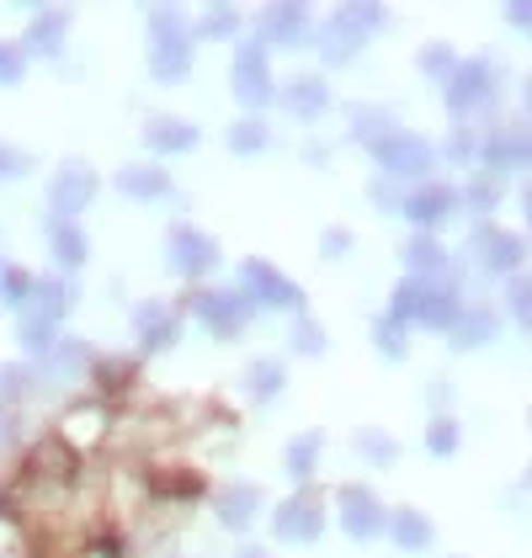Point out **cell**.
<instances>
[{
	"label": "cell",
	"instance_id": "60",
	"mask_svg": "<svg viewBox=\"0 0 532 558\" xmlns=\"http://www.w3.org/2000/svg\"><path fill=\"white\" fill-rule=\"evenodd\" d=\"M528 421H532V415H528Z\"/></svg>",
	"mask_w": 532,
	"mask_h": 558
},
{
	"label": "cell",
	"instance_id": "15",
	"mask_svg": "<svg viewBox=\"0 0 532 558\" xmlns=\"http://www.w3.org/2000/svg\"><path fill=\"white\" fill-rule=\"evenodd\" d=\"M336 506H341V526H347V537L356 543H373V537H384V500L367 489V484H341V495H336Z\"/></svg>",
	"mask_w": 532,
	"mask_h": 558
},
{
	"label": "cell",
	"instance_id": "44",
	"mask_svg": "<svg viewBox=\"0 0 532 558\" xmlns=\"http://www.w3.org/2000/svg\"><path fill=\"white\" fill-rule=\"evenodd\" d=\"M415 64H421V75H426V81H452V70H458V53H452V48L447 44H426L421 48V53H415Z\"/></svg>",
	"mask_w": 532,
	"mask_h": 558
},
{
	"label": "cell",
	"instance_id": "2",
	"mask_svg": "<svg viewBox=\"0 0 532 558\" xmlns=\"http://www.w3.org/2000/svg\"><path fill=\"white\" fill-rule=\"evenodd\" d=\"M384 22H389V11H384V5H367V0H356V5H336V11L325 16V27L314 33V48H319V59H325L330 70H336V64H352Z\"/></svg>",
	"mask_w": 532,
	"mask_h": 558
},
{
	"label": "cell",
	"instance_id": "52",
	"mask_svg": "<svg viewBox=\"0 0 532 558\" xmlns=\"http://www.w3.org/2000/svg\"><path fill=\"white\" fill-rule=\"evenodd\" d=\"M367 197H373V203H378L384 214H399V203H404V192H399L395 181H384V175H378V181L367 186Z\"/></svg>",
	"mask_w": 532,
	"mask_h": 558
},
{
	"label": "cell",
	"instance_id": "26",
	"mask_svg": "<svg viewBox=\"0 0 532 558\" xmlns=\"http://www.w3.org/2000/svg\"><path fill=\"white\" fill-rule=\"evenodd\" d=\"M101 399H123L133 384H138V356H96L86 373Z\"/></svg>",
	"mask_w": 532,
	"mask_h": 558
},
{
	"label": "cell",
	"instance_id": "27",
	"mask_svg": "<svg viewBox=\"0 0 532 558\" xmlns=\"http://www.w3.org/2000/svg\"><path fill=\"white\" fill-rule=\"evenodd\" d=\"M447 266H452V256H447V245L437 234H415V240L404 245V277L437 282V277H447Z\"/></svg>",
	"mask_w": 532,
	"mask_h": 558
},
{
	"label": "cell",
	"instance_id": "37",
	"mask_svg": "<svg viewBox=\"0 0 532 558\" xmlns=\"http://www.w3.org/2000/svg\"><path fill=\"white\" fill-rule=\"evenodd\" d=\"M16 341H22L27 356H38V362H44L48 351L59 345V325H48V319H38V314H27V308H22V319H16Z\"/></svg>",
	"mask_w": 532,
	"mask_h": 558
},
{
	"label": "cell",
	"instance_id": "6",
	"mask_svg": "<svg viewBox=\"0 0 532 558\" xmlns=\"http://www.w3.org/2000/svg\"><path fill=\"white\" fill-rule=\"evenodd\" d=\"M367 149H373V160H378L384 181H395V186L399 181H410V175L421 181V175L437 166V144H432V138H421V133L399 129V123L384 133L378 144H367Z\"/></svg>",
	"mask_w": 532,
	"mask_h": 558
},
{
	"label": "cell",
	"instance_id": "51",
	"mask_svg": "<svg viewBox=\"0 0 532 558\" xmlns=\"http://www.w3.org/2000/svg\"><path fill=\"white\" fill-rule=\"evenodd\" d=\"M90 548H96V558H133L129 537H123V532H112V526H107V532H96V537H90Z\"/></svg>",
	"mask_w": 532,
	"mask_h": 558
},
{
	"label": "cell",
	"instance_id": "23",
	"mask_svg": "<svg viewBox=\"0 0 532 558\" xmlns=\"http://www.w3.org/2000/svg\"><path fill=\"white\" fill-rule=\"evenodd\" d=\"M197 138H203V133H197V123H186V118H166V112H160V118L144 123V149L160 155V160H166V155L197 149Z\"/></svg>",
	"mask_w": 532,
	"mask_h": 558
},
{
	"label": "cell",
	"instance_id": "3",
	"mask_svg": "<svg viewBox=\"0 0 532 558\" xmlns=\"http://www.w3.org/2000/svg\"><path fill=\"white\" fill-rule=\"evenodd\" d=\"M186 314H197L219 341H234V336H245V325L256 319V303L245 299L240 288H192L186 299H181Z\"/></svg>",
	"mask_w": 532,
	"mask_h": 558
},
{
	"label": "cell",
	"instance_id": "47",
	"mask_svg": "<svg viewBox=\"0 0 532 558\" xmlns=\"http://www.w3.org/2000/svg\"><path fill=\"white\" fill-rule=\"evenodd\" d=\"M325 345H330L325 325H319L314 314H299V325H293V351H299V356H325Z\"/></svg>",
	"mask_w": 532,
	"mask_h": 558
},
{
	"label": "cell",
	"instance_id": "20",
	"mask_svg": "<svg viewBox=\"0 0 532 558\" xmlns=\"http://www.w3.org/2000/svg\"><path fill=\"white\" fill-rule=\"evenodd\" d=\"M44 234H48V256H53V266L59 271H75V266H86L90 256V240H86V229L75 223V218H44Z\"/></svg>",
	"mask_w": 532,
	"mask_h": 558
},
{
	"label": "cell",
	"instance_id": "41",
	"mask_svg": "<svg viewBox=\"0 0 532 558\" xmlns=\"http://www.w3.org/2000/svg\"><path fill=\"white\" fill-rule=\"evenodd\" d=\"M27 299H33V271L0 256V303L5 308H27Z\"/></svg>",
	"mask_w": 532,
	"mask_h": 558
},
{
	"label": "cell",
	"instance_id": "55",
	"mask_svg": "<svg viewBox=\"0 0 532 558\" xmlns=\"http://www.w3.org/2000/svg\"><path fill=\"white\" fill-rule=\"evenodd\" d=\"M234 558H271V554H266L262 543H240V548H234Z\"/></svg>",
	"mask_w": 532,
	"mask_h": 558
},
{
	"label": "cell",
	"instance_id": "11",
	"mask_svg": "<svg viewBox=\"0 0 532 558\" xmlns=\"http://www.w3.org/2000/svg\"><path fill=\"white\" fill-rule=\"evenodd\" d=\"M325 532V506L314 489H293L277 511H271V537L277 543H314Z\"/></svg>",
	"mask_w": 532,
	"mask_h": 558
},
{
	"label": "cell",
	"instance_id": "10",
	"mask_svg": "<svg viewBox=\"0 0 532 558\" xmlns=\"http://www.w3.org/2000/svg\"><path fill=\"white\" fill-rule=\"evenodd\" d=\"M96 192H101L96 166H86V160H64V166L53 171V181H48V214L81 223V214L96 203Z\"/></svg>",
	"mask_w": 532,
	"mask_h": 558
},
{
	"label": "cell",
	"instance_id": "57",
	"mask_svg": "<svg viewBox=\"0 0 532 558\" xmlns=\"http://www.w3.org/2000/svg\"><path fill=\"white\" fill-rule=\"evenodd\" d=\"M522 208H528V223H532V181L522 186Z\"/></svg>",
	"mask_w": 532,
	"mask_h": 558
},
{
	"label": "cell",
	"instance_id": "21",
	"mask_svg": "<svg viewBox=\"0 0 532 558\" xmlns=\"http://www.w3.org/2000/svg\"><path fill=\"white\" fill-rule=\"evenodd\" d=\"M384 537L404 548V554H426L432 543H437V526H432V515L415 511V506H395L389 521H384Z\"/></svg>",
	"mask_w": 532,
	"mask_h": 558
},
{
	"label": "cell",
	"instance_id": "33",
	"mask_svg": "<svg viewBox=\"0 0 532 558\" xmlns=\"http://www.w3.org/2000/svg\"><path fill=\"white\" fill-rule=\"evenodd\" d=\"M282 384H288V367H282L277 356H256V362L245 367V393H251L256 404L277 399V393H282Z\"/></svg>",
	"mask_w": 532,
	"mask_h": 558
},
{
	"label": "cell",
	"instance_id": "25",
	"mask_svg": "<svg viewBox=\"0 0 532 558\" xmlns=\"http://www.w3.org/2000/svg\"><path fill=\"white\" fill-rule=\"evenodd\" d=\"M118 192L133 197V203H160V197H171L177 186H171V171H166V166H123V171H118Z\"/></svg>",
	"mask_w": 532,
	"mask_h": 558
},
{
	"label": "cell",
	"instance_id": "49",
	"mask_svg": "<svg viewBox=\"0 0 532 558\" xmlns=\"http://www.w3.org/2000/svg\"><path fill=\"white\" fill-rule=\"evenodd\" d=\"M352 245H356V240H352V229H347V223H330V229L319 234V256H325V260H341Z\"/></svg>",
	"mask_w": 532,
	"mask_h": 558
},
{
	"label": "cell",
	"instance_id": "48",
	"mask_svg": "<svg viewBox=\"0 0 532 558\" xmlns=\"http://www.w3.org/2000/svg\"><path fill=\"white\" fill-rule=\"evenodd\" d=\"M22 81H27V53L22 44L0 38V86H22Z\"/></svg>",
	"mask_w": 532,
	"mask_h": 558
},
{
	"label": "cell",
	"instance_id": "42",
	"mask_svg": "<svg viewBox=\"0 0 532 558\" xmlns=\"http://www.w3.org/2000/svg\"><path fill=\"white\" fill-rule=\"evenodd\" d=\"M373 345H378V356H389V362H404V356H410L404 325L389 319V314H378V319H373Z\"/></svg>",
	"mask_w": 532,
	"mask_h": 558
},
{
	"label": "cell",
	"instance_id": "45",
	"mask_svg": "<svg viewBox=\"0 0 532 558\" xmlns=\"http://www.w3.org/2000/svg\"><path fill=\"white\" fill-rule=\"evenodd\" d=\"M421 288H426V277H399L395 282V299H389V319H399V325H410L415 319V303H421Z\"/></svg>",
	"mask_w": 532,
	"mask_h": 558
},
{
	"label": "cell",
	"instance_id": "38",
	"mask_svg": "<svg viewBox=\"0 0 532 558\" xmlns=\"http://www.w3.org/2000/svg\"><path fill=\"white\" fill-rule=\"evenodd\" d=\"M38 393V362H0V404Z\"/></svg>",
	"mask_w": 532,
	"mask_h": 558
},
{
	"label": "cell",
	"instance_id": "53",
	"mask_svg": "<svg viewBox=\"0 0 532 558\" xmlns=\"http://www.w3.org/2000/svg\"><path fill=\"white\" fill-rule=\"evenodd\" d=\"M506 22L522 27V33L532 38V0H511V5H506Z\"/></svg>",
	"mask_w": 532,
	"mask_h": 558
},
{
	"label": "cell",
	"instance_id": "5",
	"mask_svg": "<svg viewBox=\"0 0 532 558\" xmlns=\"http://www.w3.org/2000/svg\"><path fill=\"white\" fill-rule=\"evenodd\" d=\"M443 96H447V112H452L458 123L485 118L489 107H495V96H500L495 64H489V59H458V70H452V81L443 86Z\"/></svg>",
	"mask_w": 532,
	"mask_h": 558
},
{
	"label": "cell",
	"instance_id": "31",
	"mask_svg": "<svg viewBox=\"0 0 532 558\" xmlns=\"http://www.w3.org/2000/svg\"><path fill=\"white\" fill-rule=\"evenodd\" d=\"M223 38H240V5H203V16L192 22V44H223Z\"/></svg>",
	"mask_w": 532,
	"mask_h": 558
},
{
	"label": "cell",
	"instance_id": "59",
	"mask_svg": "<svg viewBox=\"0 0 532 558\" xmlns=\"http://www.w3.org/2000/svg\"><path fill=\"white\" fill-rule=\"evenodd\" d=\"M522 101H528V112H532V75H528V86H522Z\"/></svg>",
	"mask_w": 532,
	"mask_h": 558
},
{
	"label": "cell",
	"instance_id": "17",
	"mask_svg": "<svg viewBox=\"0 0 532 558\" xmlns=\"http://www.w3.org/2000/svg\"><path fill=\"white\" fill-rule=\"evenodd\" d=\"M64 38H70V5H38L27 33H22V53H44V59H59L64 53Z\"/></svg>",
	"mask_w": 532,
	"mask_h": 558
},
{
	"label": "cell",
	"instance_id": "4",
	"mask_svg": "<svg viewBox=\"0 0 532 558\" xmlns=\"http://www.w3.org/2000/svg\"><path fill=\"white\" fill-rule=\"evenodd\" d=\"M532 256V240L522 229H500V223H489L480 218L474 223V234H469V260L480 266V271H495V277H517Z\"/></svg>",
	"mask_w": 532,
	"mask_h": 558
},
{
	"label": "cell",
	"instance_id": "18",
	"mask_svg": "<svg viewBox=\"0 0 532 558\" xmlns=\"http://www.w3.org/2000/svg\"><path fill=\"white\" fill-rule=\"evenodd\" d=\"M266 506V495H262V484H251V478H234V484H223L219 489V526L223 532H245L256 515H262Z\"/></svg>",
	"mask_w": 532,
	"mask_h": 558
},
{
	"label": "cell",
	"instance_id": "43",
	"mask_svg": "<svg viewBox=\"0 0 532 558\" xmlns=\"http://www.w3.org/2000/svg\"><path fill=\"white\" fill-rule=\"evenodd\" d=\"M458 441H463V430H458V421H452L447 410L426 421V452H432V458H452V452H458Z\"/></svg>",
	"mask_w": 532,
	"mask_h": 558
},
{
	"label": "cell",
	"instance_id": "14",
	"mask_svg": "<svg viewBox=\"0 0 532 558\" xmlns=\"http://www.w3.org/2000/svg\"><path fill=\"white\" fill-rule=\"evenodd\" d=\"M399 214L415 223V234H437V223H447V218L458 214V186H447V181H421L415 192H404Z\"/></svg>",
	"mask_w": 532,
	"mask_h": 558
},
{
	"label": "cell",
	"instance_id": "46",
	"mask_svg": "<svg viewBox=\"0 0 532 558\" xmlns=\"http://www.w3.org/2000/svg\"><path fill=\"white\" fill-rule=\"evenodd\" d=\"M506 308H511V319L532 330V277L528 271H517V277H506Z\"/></svg>",
	"mask_w": 532,
	"mask_h": 558
},
{
	"label": "cell",
	"instance_id": "22",
	"mask_svg": "<svg viewBox=\"0 0 532 558\" xmlns=\"http://www.w3.org/2000/svg\"><path fill=\"white\" fill-rule=\"evenodd\" d=\"M458 314H463V299H458V288H452V282H426V288H421L415 325H426V330L447 336V330L458 325Z\"/></svg>",
	"mask_w": 532,
	"mask_h": 558
},
{
	"label": "cell",
	"instance_id": "9",
	"mask_svg": "<svg viewBox=\"0 0 532 558\" xmlns=\"http://www.w3.org/2000/svg\"><path fill=\"white\" fill-rule=\"evenodd\" d=\"M240 293H245L251 303H266V308H288V314L304 308V288H299L288 271H277L266 256L240 260Z\"/></svg>",
	"mask_w": 532,
	"mask_h": 558
},
{
	"label": "cell",
	"instance_id": "36",
	"mask_svg": "<svg viewBox=\"0 0 532 558\" xmlns=\"http://www.w3.org/2000/svg\"><path fill=\"white\" fill-rule=\"evenodd\" d=\"M149 484H155V495H166V500H197V495L208 489V478L197 469H160Z\"/></svg>",
	"mask_w": 532,
	"mask_h": 558
},
{
	"label": "cell",
	"instance_id": "30",
	"mask_svg": "<svg viewBox=\"0 0 532 558\" xmlns=\"http://www.w3.org/2000/svg\"><path fill=\"white\" fill-rule=\"evenodd\" d=\"M90 362H96V351L86 341H75V336H59V345L44 356V373L48 378H86Z\"/></svg>",
	"mask_w": 532,
	"mask_h": 558
},
{
	"label": "cell",
	"instance_id": "13",
	"mask_svg": "<svg viewBox=\"0 0 532 558\" xmlns=\"http://www.w3.org/2000/svg\"><path fill=\"white\" fill-rule=\"evenodd\" d=\"M506 166H528L532 171V123H500L480 133V171H506Z\"/></svg>",
	"mask_w": 532,
	"mask_h": 558
},
{
	"label": "cell",
	"instance_id": "7",
	"mask_svg": "<svg viewBox=\"0 0 532 558\" xmlns=\"http://www.w3.org/2000/svg\"><path fill=\"white\" fill-rule=\"evenodd\" d=\"M229 81H234V101H240L245 112H266V107L277 101L271 53H266L262 38H240V44H234V70H229Z\"/></svg>",
	"mask_w": 532,
	"mask_h": 558
},
{
	"label": "cell",
	"instance_id": "32",
	"mask_svg": "<svg viewBox=\"0 0 532 558\" xmlns=\"http://www.w3.org/2000/svg\"><path fill=\"white\" fill-rule=\"evenodd\" d=\"M352 452L362 458V463H373V469H395L399 463V441L378 426H356L352 430Z\"/></svg>",
	"mask_w": 532,
	"mask_h": 558
},
{
	"label": "cell",
	"instance_id": "29",
	"mask_svg": "<svg viewBox=\"0 0 532 558\" xmlns=\"http://www.w3.org/2000/svg\"><path fill=\"white\" fill-rule=\"evenodd\" d=\"M319 447H325V430H299L288 447H282V469H288V478L304 489L314 478V469H319Z\"/></svg>",
	"mask_w": 532,
	"mask_h": 558
},
{
	"label": "cell",
	"instance_id": "8",
	"mask_svg": "<svg viewBox=\"0 0 532 558\" xmlns=\"http://www.w3.org/2000/svg\"><path fill=\"white\" fill-rule=\"evenodd\" d=\"M166 266L177 271L181 282H203L219 266V240L197 223H171L166 229Z\"/></svg>",
	"mask_w": 532,
	"mask_h": 558
},
{
	"label": "cell",
	"instance_id": "34",
	"mask_svg": "<svg viewBox=\"0 0 532 558\" xmlns=\"http://www.w3.org/2000/svg\"><path fill=\"white\" fill-rule=\"evenodd\" d=\"M347 123H352L356 144H378L384 133L395 129V112H389V107H373V101H356L352 112H347Z\"/></svg>",
	"mask_w": 532,
	"mask_h": 558
},
{
	"label": "cell",
	"instance_id": "1",
	"mask_svg": "<svg viewBox=\"0 0 532 558\" xmlns=\"http://www.w3.org/2000/svg\"><path fill=\"white\" fill-rule=\"evenodd\" d=\"M149 75L160 86H181L192 75V22L181 5H149Z\"/></svg>",
	"mask_w": 532,
	"mask_h": 558
},
{
	"label": "cell",
	"instance_id": "12",
	"mask_svg": "<svg viewBox=\"0 0 532 558\" xmlns=\"http://www.w3.org/2000/svg\"><path fill=\"white\" fill-rule=\"evenodd\" d=\"M133 336H138V351H144V356L171 351V345L181 341V308L166 299L133 303Z\"/></svg>",
	"mask_w": 532,
	"mask_h": 558
},
{
	"label": "cell",
	"instance_id": "28",
	"mask_svg": "<svg viewBox=\"0 0 532 558\" xmlns=\"http://www.w3.org/2000/svg\"><path fill=\"white\" fill-rule=\"evenodd\" d=\"M495 330H500V314H495L489 303H480V308H463L447 336H452V351H474V345L495 341Z\"/></svg>",
	"mask_w": 532,
	"mask_h": 558
},
{
	"label": "cell",
	"instance_id": "50",
	"mask_svg": "<svg viewBox=\"0 0 532 558\" xmlns=\"http://www.w3.org/2000/svg\"><path fill=\"white\" fill-rule=\"evenodd\" d=\"M27 171H33V155L0 138V181H16V175H27Z\"/></svg>",
	"mask_w": 532,
	"mask_h": 558
},
{
	"label": "cell",
	"instance_id": "19",
	"mask_svg": "<svg viewBox=\"0 0 532 558\" xmlns=\"http://www.w3.org/2000/svg\"><path fill=\"white\" fill-rule=\"evenodd\" d=\"M81 299V288L64 277V271H48V277H33V299H27V314H38L48 325H59Z\"/></svg>",
	"mask_w": 532,
	"mask_h": 558
},
{
	"label": "cell",
	"instance_id": "54",
	"mask_svg": "<svg viewBox=\"0 0 532 558\" xmlns=\"http://www.w3.org/2000/svg\"><path fill=\"white\" fill-rule=\"evenodd\" d=\"M11 436H16V415H11V410L0 404V452L11 447Z\"/></svg>",
	"mask_w": 532,
	"mask_h": 558
},
{
	"label": "cell",
	"instance_id": "24",
	"mask_svg": "<svg viewBox=\"0 0 532 558\" xmlns=\"http://www.w3.org/2000/svg\"><path fill=\"white\" fill-rule=\"evenodd\" d=\"M277 101H282L299 123H314V118L330 107V86H325V75H293L288 86L277 90Z\"/></svg>",
	"mask_w": 532,
	"mask_h": 558
},
{
	"label": "cell",
	"instance_id": "40",
	"mask_svg": "<svg viewBox=\"0 0 532 558\" xmlns=\"http://www.w3.org/2000/svg\"><path fill=\"white\" fill-rule=\"evenodd\" d=\"M500 197H506V181H500L495 171H474V181L458 192V203H469L474 214H495V203H500Z\"/></svg>",
	"mask_w": 532,
	"mask_h": 558
},
{
	"label": "cell",
	"instance_id": "39",
	"mask_svg": "<svg viewBox=\"0 0 532 558\" xmlns=\"http://www.w3.org/2000/svg\"><path fill=\"white\" fill-rule=\"evenodd\" d=\"M437 155H447L452 166H474L480 171V123H452V133L443 138Z\"/></svg>",
	"mask_w": 532,
	"mask_h": 558
},
{
	"label": "cell",
	"instance_id": "56",
	"mask_svg": "<svg viewBox=\"0 0 532 558\" xmlns=\"http://www.w3.org/2000/svg\"><path fill=\"white\" fill-rule=\"evenodd\" d=\"M426 399H432V404H447V399H452V388H447V384H432V388H426Z\"/></svg>",
	"mask_w": 532,
	"mask_h": 558
},
{
	"label": "cell",
	"instance_id": "58",
	"mask_svg": "<svg viewBox=\"0 0 532 558\" xmlns=\"http://www.w3.org/2000/svg\"><path fill=\"white\" fill-rule=\"evenodd\" d=\"M522 489H528V495H532V463H528V469H522Z\"/></svg>",
	"mask_w": 532,
	"mask_h": 558
},
{
	"label": "cell",
	"instance_id": "35",
	"mask_svg": "<svg viewBox=\"0 0 532 558\" xmlns=\"http://www.w3.org/2000/svg\"><path fill=\"white\" fill-rule=\"evenodd\" d=\"M223 144L234 149V155H262L266 144H271V129H266L262 112H245L240 123H229V133H223Z\"/></svg>",
	"mask_w": 532,
	"mask_h": 558
},
{
	"label": "cell",
	"instance_id": "16",
	"mask_svg": "<svg viewBox=\"0 0 532 558\" xmlns=\"http://www.w3.org/2000/svg\"><path fill=\"white\" fill-rule=\"evenodd\" d=\"M314 33V22H310V5H299V0H277V5H262V38L266 53L271 48H299L304 38Z\"/></svg>",
	"mask_w": 532,
	"mask_h": 558
}]
</instances>
